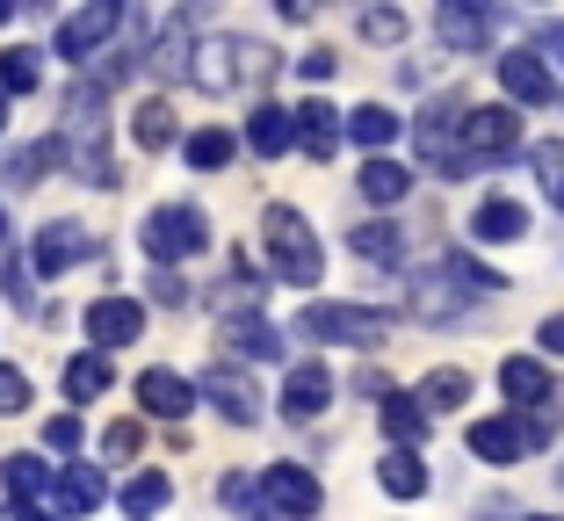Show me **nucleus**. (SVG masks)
<instances>
[{
  "mask_svg": "<svg viewBox=\"0 0 564 521\" xmlns=\"http://www.w3.org/2000/svg\"><path fill=\"white\" fill-rule=\"evenodd\" d=\"M434 30H442L448 51H478V44H492L499 15L492 8H470V0H442V8H434Z\"/></svg>",
  "mask_w": 564,
  "mask_h": 521,
  "instance_id": "nucleus-14",
  "label": "nucleus"
},
{
  "mask_svg": "<svg viewBox=\"0 0 564 521\" xmlns=\"http://www.w3.org/2000/svg\"><path fill=\"white\" fill-rule=\"evenodd\" d=\"M442 269H448V275H456V283L470 290V304H478V297H492V290H507V283H499L492 269H478L470 253H442Z\"/></svg>",
  "mask_w": 564,
  "mask_h": 521,
  "instance_id": "nucleus-39",
  "label": "nucleus"
},
{
  "mask_svg": "<svg viewBox=\"0 0 564 521\" xmlns=\"http://www.w3.org/2000/svg\"><path fill=\"white\" fill-rule=\"evenodd\" d=\"M550 196H557V210H564V188H550Z\"/></svg>",
  "mask_w": 564,
  "mask_h": 521,
  "instance_id": "nucleus-52",
  "label": "nucleus"
},
{
  "mask_svg": "<svg viewBox=\"0 0 564 521\" xmlns=\"http://www.w3.org/2000/svg\"><path fill=\"white\" fill-rule=\"evenodd\" d=\"M514 145H521V117L507 109V101H492V109H470V117H464V174L507 160Z\"/></svg>",
  "mask_w": 564,
  "mask_h": 521,
  "instance_id": "nucleus-9",
  "label": "nucleus"
},
{
  "mask_svg": "<svg viewBox=\"0 0 564 521\" xmlns=\"http://www.w3.org/2000/svg\"><path fill=\"white\" fill-rule=\"evenodd\" d=\"M377 486L391 492V500H420V492H427V464H420V449H383Z\"/></svg>",
  "mask_w": 564,
  "mask_h": 521,
  "instance_id": "nucleus-27",
  "label": "nucleus"
},
{
  "mask_svg": "<svg viewBox=\"0 0 564 521\" xmlns=\"http://www.w3.org/2000/svg\"><path fill=\"white\" fill-rule=\"evenodd\" d=\"M51 160H66V145H58V138H36V145L15 152V160H0V182H8V188H36Z\"/></svg>",
  "mask_w": 564,
  "mask_h": 521,
  "instance_id": "nucleus-31",
  "label": "nucleus"
},
{
  "mask_svg": "<svg viewBox=\"0 0 564 521\" xmlns=\"http://www.w3.org/2000/svg\"><path fill=\"white\" fill-rule=\"evenodd\" d=\"M348 247L362 253V261H377V269H399V261H405V232H399L391 218H369V225H355V232H348Z\"/></svg>",
  "mask_w": 564,
  "mask_h": 521,
  "instance_id": "nucleus-28",
  "label": "nucleus"
},
{
  "mask_svg": "<svg viewBox=\"0 0 564 521\" xmlns=\"http://www.w3.org/2000/svg\"><path fill=\"white\" fill-rule=\"evenodd\" d=\"M44 442H51V449H58V456H73V449H80V442H87V427H80V413H58V421H51V427H44Z\"/></svg>",
  "mask_w": 564,
  "mask_h": 521,
  "instance_id": "nucleus-43",
  "label": "nucleus"
},
{
  "mask_svg": "<svg viewBox=\"0 0 564 521\" xmlns=\"http://www.w3.org/2000/svg\"><path fill=\"white\" fill-rule=\"evenodd\" d=\"M362 36H369V44H399V36H405V15H399V8H369V15H362Z\"/></svg>",
  "mask_w": 564,
  "mask_h": 521,
  "instance_id": "nucleus-41",
  "label": "nucleus"
},
{
  "mask_svg": "<svg viewBox=\"0 0 564 521\" xmlns=\"http://www.w3.org/2000/svg\"><path fill=\"white\" fill-rule=\"evenodd\" d=\"M499 87H507V101H521V109L557 101V80H550L543 51H507V58H499Z\"/></svg>",
  "mask_w": 564,
  "mask_h": 521,
  "instance_id": "nucleus-12",
  "label": "nucleus"
},
{
  "mask_svg": "<svg viewBox=\"0 0 564 521\" xmlns=\"http://www.w3.org/2000/svg\"><path fill=\"white\" fill-rule=\"evenodd\" d=\"M521 232H529V210H521L514 196L478 203V218H470V239H485V247H514Z\"/></svg>",
  "mask_w": 564,
  "mask_h": 521,
  "instance_id": "nucleus-21",
  "label": "nucleus"
},
{
  "mask_svg": "<svg viewBox=\"0 0 564 521\" xmlns=\"http://www.w3.org/2000/svg\"><path fill=\"white\" fill-rule=\"evenodd\" d=\"M464 101L456 95H442L427 109V117H420V160H427L434 174H448V182H464Z\"/></svg>",
  "mask_w": 564,
  "mask_h": 521,
  "instance_id": "nucleus-8",
  "label": "nucleus"
},
{
  "mask_svg": "<svg viewBox=\"0 0 564 521\" xmlns=\"http://www.w3.org/2000/svg\"><path fill=\"white\" fill-rule=\"evenodd\" d=\"M464 304H470V290L456 283V275H448V269H427L413 283V297H405V312H413V319H427V326H442V319H456Z\"/></svg>",
  "mask_w": 564,
  "mask_h": 521,
  "instance_id": "nucleus-17",
  "label": "nucleus"
},
{
  "mask_svg": "<svg viewBox=\"0 0 564 521\" xmlns=\"http://www.w3.org/2000/svg\"><path fill=\"white\" fill-rule=\"evenodd\" d=\"M275 73V51L247 44V36H196V58H188V80L203 95H232L247 80H268Z\"/></svg>",
  "mask_w": 564,
  "mask_h": 521,
  "instance_id": "nucleus-3",
  "label": "nucleus"
},
{
  "mask_svg": "<svg viewBox=\"0 0 564 521\" xmlns=\"http://www.w3.org/2000/svg\"><path fill=\"white\" fill-rule=\"evenodd\" d=\"M521 435H529V449L557 442V399H550V405H535V413H521Z\"/></svg>",
  "mask_w": 564,
  "mask_h": 521,
  "instance_id": "nucleus-42",
  "label": "nucleus"
},
{
  "mask_svg": "<svg viewBox=\"0 0 564 521\" xmlns=\"http://www.w3.org/2000/svg\"><path fill=\"white\" fill-rule=\"evenodd\" d=\"M203 399L217 405V413H225V421H239V427H253L261 421V391H253V377H239L232 362H217V370H203Z\"/></svg>",
  "mask_w": 564,
  "mask_h": 521,
  "instance_id": "nucleus-11",
  "label": "nucleus"
},
{
  "mask_svg": "<svg viewBox=\"0 0 564 521\" xmlns=\"http://www.w3.org/2000/svg\"><path fill=\"white\" fill-rule=\"evenodd\" d=\"M0 123H8V95H0Z\"/></svg>",
  "mask_w": 564,
  "mask_h": 521,
  "instance_id": "nucleus-51",
  "label": "nucleus"
},
{
  "mask_svg": "<svg viewBox=\"0 0 564 521\" xmlns=\"http://www.w3.org/2000/svg\"><path fill=\"white\" fill-rule=\"evenodd\" d=\"M138 449H145V427H138V421H117L109 435H101V456H109V464H131Z\"/></svg>",
  "mask_w": 564,
  "mask_h": 521,
  "instance_id": "nucleus-40",
  "label": "nucleus"
},
{
  "mask_svg": "<svg viewBox=\"0 0 564 521\" xmlns=\"http://www.w3.org/2000/svg\"><path fill=\"white\" fill-rule=\"evenodd\" d=\"M101 87L73 80L66 95V123H58V145H66L73 174H80L87 188H117V152H109V117H101Z\"/></svg>",
  "mask_w": 564,
  "mask_h": 521,
  "instance_id": "nucleus-1",
  "label": "nucleus"
},
{
  "mask_svg": "<svg viewBox=\"0 0 564 521\" xmlns=\"http://www.w3.org/2000/svg\"><path fill=\"white\" fill-rule=\"evenodd\" d=\"M152 297H160V304H188V283H182V275H152Z\"/></svg>",
  "mask_w": 564,
  "mask_h": 521,
  "instance_id": "nucleus-50",
  "label": "nucleus"
},
{
  "mask_svg": "<svg viewBox=\"0 0 564 521\" xmlns=\"http://www.w3.org/2000/svg\"><path fill=\"white\" fill-rule=\"evenodd\" d=\"M470 399V377L464 370H434L427 384H420V405H427V413H448V405H464Z\"/></svg>",
  "mask_w": 564,
  "mask_h": 521,
  "instance_id": "nucleus-36",
  "label": "nucleus"
},
{
  "mask_svg": "<svg viewBox=\"0 0 564 521\" xmlns=\"http://www.w3.org/2000/svg\"><path fill=\"white\" fill-rule=\"evenodd\" d=\"M232 152H239V138H232V131H188V167L210 174V167H225Z\"/></svg>",
  "mask_w": 564,
  "mask_h": 521,
  "instance_id": "nucleus-38",
  "label": "nucleus"
},
{
  "mask_svg": "<svg viewBox=\"0 0 564 521\" xmlns=\"http://www.w3.org/2000/svg\"><path fill=\"white\" fill-rule=\"evenodd\" d=\"M36 73H44V66H36V51H30V44L0 51V95H30V87H36Z\"/></svg>",
  "mask_w": 564,
  "mask_h": 521,
  "instance_id": "nucleus-37",
  "label": "nucleus"
},
{
  "mask_svg": "<svg viewBox=\"0 0 564 521\" xmlns=\"http://www.w3.org/2000/svg\"><path fill=\"white\" fill-rule=\"evenodd\" d=\"M529 521H557V514H529Z\"/></svg>",
  "mask_w": 564,
  "mask_h": 521,
  "instance_id": "nucleus-53",
  "label": "nucleus"
},
{
  "mask_svg": "<svg viewBox=\"0 0 564 521\" xmlns=\"http://www.w3.org/2000/svg\"><path fill=\"white\" fill-rule=\"evenodd\" d=\"M427 405H420V391H391L383 399V435L399 442V449H413V442H427Z\"/></svg>",
  "mask_w": 564,
  "mask_h": 521,
  "instance_id": "nucleus-25",
  "label": "nucleus"
},
{
  "mask_svg": "<svg viewBox=\"0 0 564 521\" xmlns=\"http://www.w3.org/2000/svg\"><path fill=\"white\" fill-rule=\"evenodd\" d=\"M0 521H58V514L36 507V500H8V507H0Z\"/></svg>",
  "mask_w": 564,
  "mask_h": 521,
  "instance_id": "nucleus-48",
  "label": "nucleus"
},
{
  "mask_svg": "<svg viewBox=\"0 0 564 521\" xmlns=\"http://www.w3.org/2000/svg\"><path fill=\"white\" fill-rule=\"evenodd\" d=\"M101 391H109V355H73L66 362V399L87 405V399H101Z\"/></svg>",
  "mask_w": 564,
  "mask_h": 521,
  "instance_id": "nucleus-35",
  "label": "nucleus"
},
{
  "mask_svg": "<svg viewBox=\"0 0 564 521\" xmlns=\"http://www.w3.org/2000/svg\"><path fill=\"white\" fill-rule=\"evenodd\" d=\"M203 391L188 384V377H174V370H145L138 377V405L145 413H160V421H188V405H196Z\"/></svg>",
  "mask_w": 564,
  "mask_h": 521,
  "instance_id": "nucleus-19",
  "label": "nucleus"
},
{
  "mask_svg": "<svg viewBox=\"0 0 564 521\" xmlns=\"http://www.w3.org/2000/svg\"><path fill=\"white\" fill-rule=\"evenodd\" d=\"M521 449H529V435H521V421H470V456H485V464H521Z\"/></svg>",
  "mask_w": 564,
  "mask_h": 521,
  "instance_id": "nucleus-23",
  "label": "nucleus"
},
{
  "mask_svg": "<svg viewBox=\"0 0 564 521\" xmlns=\"http://www.w3.org/2000/svg\"><path fill=\"white\" fill-rule=\"evenodd\" d=\"M217 348L232 355V362H275V355H282V334L261 319V312H232V319H225V334H217Z\"/></svg>",
  "mask_w": 564,
  "mask_h": 521,
  "instance_id": "nucleus-13",
  "label": "nucleus"
},
{
  "mask_svg": "<svg viewBox=\"0 0 564 521\" xmlns=\"http://www.w3.org/2000/svg\"><path fill=\"white\" fill-rule=\"evenodd\" d=\"M405 188H413V174H405L399 160H362V196L369 203L391 210V203H405Z\"/></svg>",
  "mask_w": 564,
  "mask_h": 521,
  "instance_id": "nucleus-34",
  "label": "nucleus"
},
{
  "mask_svg": "<svg viewBox=\"0 0 564 521\" xmlns=\"http://www.w3.org/2000/svg\"><path fill=\"white\" fill-rule=\"evenodd\" d=\"M261 239H268V261H275V275H282L290 290H312L318 275H326V247H318V232H312V218H304V210H290V203H268Z\"/></svg>",
  "mask_w": 564,
  "mask_h": 521,
  "instance_id": "nucleus-2",
  "label": "nucleus"
},
{
  "mask_svg": "<svg viewBox=\"0 0 564 521\" xmlns=\"http://www.w3.org/2000/svg\"><path fill=\"white\" fill-rule=\"evenodd\" d=\"M166 500H174V486H166V471H138V478H123V492H117L123 521H152V514H160Z\"/></svg>",
  "mask_w": 564,
  "mask_h": 521,
  "instance_id": "nucleus-30",
  "label": "nucleus"
},
{
  "mask_svg": "<svg viewBox=\"0 0 564 521\" xmlns=\"http://www.w3.org/2000/svg\"><path fill=\"white\" fill-rule=\"evenodd\" d=\"M326 399H333V370H326V362H304V370H290V384H282V413H290L297 427L318 421Z\"/></svg>",
  "mask_w": 564,
  "mask_h": 521,
  "instance_id": "nucleus-18",
  "label": "nucleus"
},
{
  "mask_svg": "<svg viewBox=\"0 0 564 521\" xmlns=\"http://www.w3.org/2000/svg\"><path fill=\"white\" fill-rule=\"evenodd\" d=\"M499 399L521 405V413H535V405L557 399V384H550V370L535 362V355H507V362H499Z\"/></svg>",
  "mask_w": 564,
  "mask_h": 521,
  "instance_id": "nucleus-16",
  "label": "nucleus"
},
{
  "mask_svg": "<svg viewBox=\"0 0 564 521\" xmlns=\"http://www.w3.org/2000/svg\"><path fill=\"white\" fill-rule=\"evenodd\" d=\"M297 334L304 340H333V348H383L391 312H377V304H304Z\"/></svg>",
  "mask_w": 564,
  "mask_h": 521,
  "instance_id": "nucleus-4",
  "label": "nucleus"
},
{
  "mask_svg": "<svg viewBox=\"0 0 564 521\" xmlns=\"http://www.w3.org/2000/svg\"><path fill=\"white\" fill-rule=\"evenodd\" d=\"M535 340H543V355H557V362H564V312H550V319H543V334H535Z\"/></svg>",
  "mask_w": 564,
  "mask_h": 521,
  "instance_id": "nucleus-49",
  "label": "nucleus"
},
{
  "mask_svg": "<svg viewBox=\"0 0 564 521\" xmlns=\"http://www.w3.org/2000/svg\"><path fill=\"white\" fill-rule=\"evenodd\" d=\"M247 145L261 152V160H282V152L297 145V109H275V101H261L247 117Z\"/></svg>",
  "mask_w": 564,
  "mask_h": 521,
  "instance_id": "nucleus-20",
  "label": "nucleus"
},
{
  "mask_svg": "<svg viewBox=\"0 0 564 521\" xmlns=\"http://www.w3.org/2000/svg\"><path fill=\"white\" fill-rule=\"evenodd\" d=\"M87 253H95V239H87L80 225H66V218H58V225H44V232H36V253H30V269H36V275L51 283V275H66L73 261H87Z\"/></svg>",
  "mask_w": 564,
  "mask_h": 521,
  "instance_id": "nucleus-15",
  "label": "nucleus"
},
{
  "mask_svg": "<svg viewBox=\"0 0 564 521\" xmlns=\"http://www.w3.org/2000/svg\"><path fill=\"white\" fill-rule=\"evenodd\" d=\"M101 507V471L95 464H73V471H58V492H51V514L73 521V514H95Z\"/></svg>",
  "mask_w": 564,
  "mask_h": 521,
  "instance_id": "nucleus-24",
  "label": "nucleus"
},
{
  "mask_svg": "<svg viewBox=\"0 0 564 521\" xmlns=\"http://www.w3.org/2000/svg\"><path fill=\"white\" fill-rule=\"evenodd\" d=\"M87 355H109V348H131L145 334V304L138 297H95L87 304Z\"/></svg>",
  "mask_w": 564,
  "mask_h": 521,
  "instance_id": "nucleus-10",
  "label": "nucleus"
},
{
  "mask_svg": "<svg viewBox=\"0 0 564 521\" xmlns=\"http://www.w3.org/2000/svg\"><path fill=\"white\" fill-rule=\"evenodd\" d=\"M22 405H30V377L0 362V421H8V413H22Z\"/></svg>",
  "mask_w": 564,
  "mask_h": 521,
  "instance_id": "nucleus-44",
  "label": "nucleus"
},
{
  "mask_svg": "<svg viewBox=\"0 0 564 521\" xmlns=\"http://www.w3.org/2000/svg\"><path fill=\"white\" fill-rule=\"evenodd\" d=\"M318 500H326V492H318V478L297 471V464H268V471L253 478V492H247L253 521H312Z\"/></svg>",
  "mask_w": 564,
  "mask_h": 521,
  "instance_id": "nucleus-6",
  "label": "nucleus"
},
{
  "mask_svg": "<svg viewBox=\"0 0 564 521\" xmlns=\"http://www.w3.org/2000/svg\"><path fill=\"white\" fill-rule=\"evenodd\" d=\"M138 247L160 261V269H174V261H196L203 247H210V218H203L196 203H160L145 218V232H138Z\"/></svg>",
  "mask_w": 564,
  "mask_h": 521,
  "instance_id": "nucleus-5",
  "label": "nucleus"
},
{
  "mask_svg": "<svg viewBox=\"0 0 564 521\" xmlns=\"http://www.w3.org/2000/svg\"><path fill=\"white\" fill-rule=\"evenodd\" d=\"M535 51H543V66H564V22H535Z\"/></svg>",
  "mask_w": 564,
  "mask_h": 521,
  "instance_id": "nucleus-45",
  "label": "nucleus"
},
{
  "mask_svg": "<svg viewBox=\"0 0 564 521\" xmlns=\"http://www.w3.org/2000/svg\"><path fill=\"white\" fill-rule=\"evenodd\" d=\"M131 145L138 152H166L174 145V109H166V101H138L131 109Z\"/></svg>",
  "mask_w": 564,
  "mask_h": 521,
  "instance_id": "nucleus-33",
  "label": "nucleus"
},
{
  "mask_svg": "<svg viewBox=\"0 0 564 521\" xmlns=\"http://www.w3.org/2000/svg\"><path fill=\"white\" fill-rule=\"evenodd\" d=\"M535 167H543L550 188H564V145H557V138H550V145H535Z\"/></svg>",
  "mask_w": 564,
  "mask_h": 521,
  "instance_id": "nucleus-46",
  "label": "nucleus"
},
{
  "mask_svg": "<svg viewBox=\"0 0 564 521\" xmlns=\"http://www.w3.org/2000/svg\"><path fill=\"white\" fill-rule=\"evenodd\" d=\"M131 8H123V0H87V8H73L66 22H58V58H73V66H80V58H95L101 44H109V36H123L131 30Z\"/></svg>",
  "mask_w": 564,
  "mask_h": 521,
  "instance_id": "nucleus-7",
  "label": "nucleus"
},
{
  "mask_svg": "<svg viewBox=\"0 0 564 521\" xmlns=\"http://www.w3.org/2000/svg\"><path fill=\"white\" fill-rule=\"evenodd\" d=\"M340 131H348V123H340L333 101H304L297 109V145L312 152V160H333V152H340Z\"/></svg>",
  "mask_w": 564,
  "mask_h": 521,
  "instance_id": "nucleus-22",
  "label": "nucleus"
},
{
  "mask_svg": "<svg viewBox=\"0 0 564 521\" xmlns=\"http://www.w3.org/2000/svg\"><path fill=\"white\" fill-rule=\"evenodd\" d=\"M405 123L391 117V109H383V101H362V109H355L348 117V138L355 145H369V160H383V145H391V138H399Z\"/></svg>",
  "mask_w": 564,
  "mask_h": 521,
  "instance_id": "nucleus-32",
  "label": "nucleus"
},
{
  "mask_svg": "<svg viewBox=\"0 0 564 521\" xmlns=\"http://www.w3.org/2000/svg\"><path fill=\"white\" fill-rule=\"evenodd\" d=\"M188 58H196V44H188V15H174L160 30V44L145 51V66L160 73V80H188Z\"/></svg>",
  "mask_w": 564,
  "mask_h": 521,
  "instance_id": "nucleus-26",
  "label": "nucleus"
},
{
  "mask_svg": "<svg viewBox=\"0 0 564 521\" xmlns=\"http://www.w3.org/2000/svg\"><path fill=\"white\" fill-rule=\"evenodd\" d=\"M333 66H340L333 51H304V58H297V73H304V80H333Z\"/></svg>",
  "mask_w": 564,
  "mask_h": 521,
  "instance_id": "nucleus-47",
  "label": "nucleus"
},
{
  "mask_svg": "<svg viewBox=\"0 0 564 521\" xmlns=\"http://www.w3.org/2000/svg\"><path fill=\"white\" fill-rule=\"evenodd\" d=\"M0 486H8V500H44V492H58V478L44 456H0Z\"/></svg>",
  "mask_w": 564,
  "mask_h": 521,
  "instance_id": "nucleus-29",
  "label": "nucleus"
}]
</instances>
